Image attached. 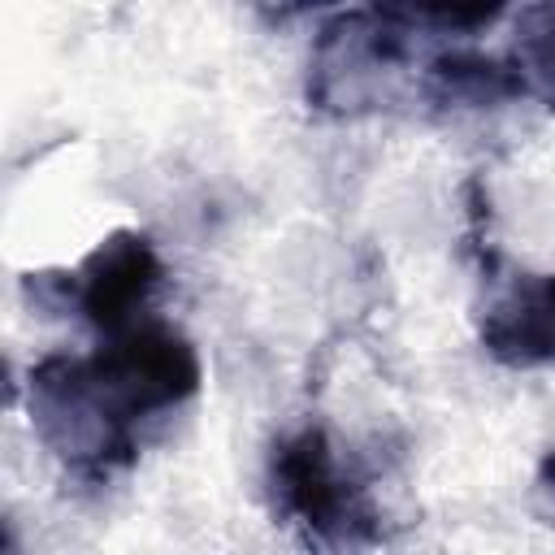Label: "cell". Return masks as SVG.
Segmentation results:
<instances>
[{"label":"cell","instance_id":"obj_4","mask_svg":"<svg viewBox=\"0 0 555 555\" xmlns=\"http://www.w3.org/2000/svg\"><path fill=\"white\" fill-rule=\"evenodd\" d=\"M160 278L165 264L156 243L143 230H113L69 273V304L91 330L113 338L143 321V308L152 304Z\"/></svg>","mask_w":555,"mask_h":555},{"label":"cell","instance_id":"obj_7","mask_svg":"<svg viewBox=\"0 0 555 555\" xmlns=\"http://www.w3.org/2000/svg\"><path fill=\"white\" fill-rule=\"evenodd\" d=\"M516 69L529 91H538L555 108V4H538L520 13Z\"/></svg>","mask_w":555,"mask_h":555},{"label":"cell","instance_id":"obj_2","mask_svg":"<svg viewBox=\"0 0 555 555\" xmlns=\"http://www.w3.org/2000/svg\"><path fill=\"white\" fill-rule=\"evenodd\" d=\"M78 377L104 421L134 438L139 421L173 412L199 390L204 364L182 330L165 321H139L104 338L91 356H78Z\"/></svg>","mask_w":555,"mask_h":555},{"label":"cell","instance_id":"obj_5","mask_svg":"<svg viewBox=\"0 0 555 555\" xmlns=\"http://www.w3.org/2000/svg\"><path fill=\"white\" fill-rule=\"evenodd\" d=\"M477 338L503 369H555V273L516 278L481 312Z\"/></svg>","mask_w":555,"mask_h":555},{"label":"cell","instance_id":"obj_6","mask_svg":"<svg viewBox=\"0 0 555 555\" xmlns=\"http://www.w3.org/2000/svg\"><path fill=\"white\" fill-rule=\"evenodd\" d=\"M425 95L434 104H464V108H490L516 95H529L516 61H499L473 48H442L425 61Z\"/></svg>","mask_w":555,"mask_h":555},{"label":"cell","instance_id":"obj_8","mask_svg":"<svg viewBox=\"0 0 555 555\" xmlns=\"http://www.w3.org/2000/svg\"><path fill=\"white\" fill-rule=\"evenodd\" d=\"M538 486L555 494V447H551V451H546V455L538 460Z\"/></svg>","mask_w":555,"mask_h":555},{"label":"cell","instance_id":"obj_1","mask_svg":"<svg viewBox=\"0 0 555 555\" xmlns=\"http://www.w3.org/2000/svg\"><path fill=\"white\" fill-rule=\"evenodd\" d=\"M269 494L278 520L325 555H364L386 538L382 512L338 464V451L321 425H299L273 442Z\"/></svg>","mask_w":555,"mask_h":555},{"label":"cell","instance_id":"obj_3","mask_svg":"<svg viewBox=\"0 0 555 555\" xmlns=\"http://www.w3.org/2000/svg\"><path fill=\"white\" fill-rule=\"evenodd\" d=\"M30 425L43 438V447L78 477H108L117 468H130L139 455V442L126 438L104 421V412L91 403L78 377V360L56 351L43 356L30 369Z\"/></svg>","mask_w":555,"mask_h":555}]
</instances>
